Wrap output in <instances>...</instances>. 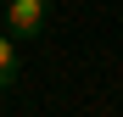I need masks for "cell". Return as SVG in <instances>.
Returning a JSON list of instances; mask_svg holds the SVG:
<instances>
[{
	"instance_id": "cell-1",
	"label": "cell",
	"mask_w": 123,
	"mask_h": 117,
	"mask_svg": "<svg viewBox=\"0 0 123 117\" xmlns=\"http://www.w3.org/2000/svg\"><path fill=\"white\" fill-rule=\"evenodd\" d=\"M6 28L17 39H39L50 28V0H6Z\"/></svg>"
},
{
	"instance_id": "cell-2",
	"label": "cell",
	"mask_w": 123,
	"mask_h": 117,
	"mask_svg": "<svg viewBox=\"0 0 123 117\" xmlns=\"http://www.w3.org/2000/svg\"><path fill=\"white\" fill-rule=\"evenodd\" d=\"M17 72H23V56H17V33L0 28V95L17 84Z\"/></svg>"
},
{
	"instance_id": "cell-3",
	"label": "cell",
	"mask_w": 123,
	"mask_h": 117,
	"mask_svg": "<svg viewBox=\"0 0 123 117\" xmlns=\"http://www.w3.org/2000/svg\"><path fill=\"white\" fill-rule=\"evenodd\" d=\"M0 28H6V0H0Z\"/></svg>"
}]
</instances>
